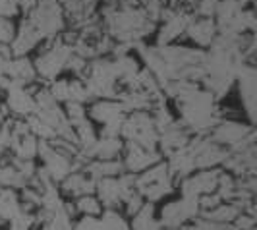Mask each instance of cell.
I'll return each mask as SVG.
<instances>
[{
    "instance_id": "1",
    "label": "cell",
    "mask_w": 257,
    "mask_h": 230,
    "mask_svg": "<svg viewBox=\"0 0 257 230\" xmlns=\"http://www.w3.org/2000/svg\"><path fill=\"white\" fill-rule=\"evenodd\" d=\"M77 207H79L81 211H85V213H93V215L101 213V207L97 203V199H93L91 195H83V197L77 201Z\"/></svg>"
}]
</instances>
